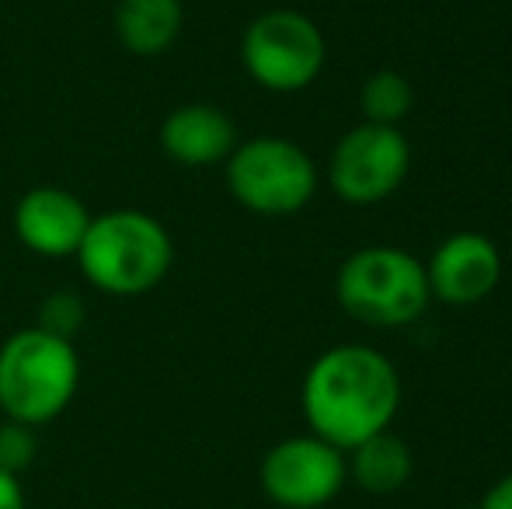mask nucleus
<instances>
[{
    "mask_svg": "<svg viewBox=\"0 0 512 509\" xmlns=\"http://www.w3.org/2000/svg\"><path fill=\"white\" fill-rule=\"evenodd\" d=\"M481 509H512V475H506L499 485H492V489H488Z\"/></svg>",
    "mask_w": 512,
    "mask_h": 509,
    "instance_id": "a211bd4d",
    "label": "nucleus"
},
{
    "mask_svg": "<svg viewBox=\"0 0 512 509\" xmlns=\"http://www.w3.org/2000/svg\"><path fill=\"white\" fill-rule=\"evenodd\" d=\"M411 109V84L398 70H380L363 84V116L366 123L398 126Z\"/></svg>",
    "mask_w": 512,
    "mask_h": 509,
    "instance_id": "4468645a",
    "label": "nucleus"
},
{
    "mask_svg": "<svg viewBox=\"0 0 512 509\" xmlns=\"http://www.w3.org/2000/svg\"><path fill=\"white\" fill-rule=\"evenodd\" d=\"M401 401L398 370L366 346H338L317 356L304 381V415L324 443L359 447L384 433Z\"/></svg>",
    "mask_w": 512,
    "mask_h": 509,
    "instance_id": "f257e3e1",
    "label": "nucleus"
},
{
    "mask_svg": "<svg viewBox=\"0 0 512 509\" xmlns=\"http://www.w3.org/2000/svg\"><path fill=\"white\" fill-rule=\"evenodd\" d=\"M244 70L269 91H304L324 67V35L300 11H265L241 39Z\"/></svg>",
    "mask_w": 512,
    "mask_h": 509,
    "instance_id": "423d86ee",
    "label": "nucleus"
},
{
    "mask_svg": "<svg viewBox=\"0 0 512 509\" xmlns=\"http://www.w3.org/2000/svg\"><path fill=\"white\" fill-rule=\"evenodd\" d=\"M35 461V429L21 422H0V468L21 475Z\"/></svg>",
    "mask_w": 512,
    "mask_h": 509,
    "instance_id": "dca6fc26",
    "label": "nucleus"
},
{
    "mask_svg": "<svg viewBox=\"0 0 512 509\" xmlns=\"http://www.w3.org/2000/svg\"><path fill=\"white\" fill-rule=\"evenodd\" d=\"M84 279L108 297H143L157 290L175 262L168 227L143 210H112L91 217L77 248Z\"/></svg>",
    "mask_w": 512,
    "mask_h": 509,
    "instance_id": "f03ea898",
    "label": "nucleus"
},
{
    "mask_svg": "<svg viewBox=\"0 0 512 509\" xmlns=\"http://www.w3.org/2000/svg\"><path fill=\"white\" fill-rule=\"evenodd\" d=\"M81 387V356L74 339L32 325L0 346V412L21 426L60 419Z\"/></svg>",
    "mask_w": 512,
    "mask_h": 509,
    "instance_id": "7ed1b4c3",
    "label": "nucleus"
},
{
    "mask_svg": "<svg viewBox=\"0 0 512 509\" xmlns=\"http://www.w3.org/2000/svg\"><path fill=\"white\" fill-rule=\"evenodd\" d=\"M227 189L244 210L286 217L310 203L317 189L314 161L283 136H255L227 157Z\"/></svg>",
    "mask_w": 512,
    "mask_h": 509,
    "instance_id": "39448f33",
    "label": "nucleus"
},
{
    "mask_svg": "<svg viewBox=\"0 0 512 509\" xmlns=\"http://www.w3.org/2000/svg\"><path fill=\"white\" fill-rule=\"evenodd\" d=\"M429 297L425 265L401 248H363L338 272V304L366 325H408L425 311Z\"/></svg>",
    "mask_w": 512,
    "mask_h": 509,
    "instance_id": "20e7f679",
    "label": "nucleus"
},
{
    "mask_svg": "<svg viewBox=\"0 0 512 509\" xmlns=\"http://www.w3.org/2000/svg\"><path fill=\"white\" fill-rule=\"evenodd\" d=\"M84 325V304L74 293H53V297L42 304L39 314V328L60 335V339H74Z\"/></svg>",
    "mask_w": 512,
    "mask_h": 509,
    "instance_id": "2eb2a0df",
    "label": "nucleus"
},
{
    "mask_svg": "<svg viewBox=\"0 0 512 509\" xmlns=\"http://www.w3.org/2000/svg\"><path fill=\"white\" fill-rule=\"evenodd\" d=\"M352 475L370 492H398L411 478V454L408 443L394 433H377L352 447Z\"/></svg>",
    "mask_w": 512,
    "mask_h": 509,
    "instance_id": "ddd939ff",
    "label": "nucleus"
},
{
    "mask_svg": "<svg viewBox=\"0 0 512 509\" xmlns=\"http://www.w3.org/2000/svg\"><path fill=\"white\" fill-rule=\"evenodd\" d=\"M345 482V457L321 436H293L265 454L262 489L283 509H317L338 496Z\"/></svg>",
    "mask_w": 512,
    "mask_h": 509,
    "instance_id": "6e6552de",
    "label": "nucleus"
},
{
    "mask_svg": "<svg viewBox=\"0 0 512 509\" xmlns=\"http://www.w3.org/2000/svg\"><path fill=\"white\" fill-rule=\"evenodd\" d=\"M185 25L182 0H119L115 35L133 56H161Z\"/></svg>",
    "mask_w": 512,
    "mask_h": 509,
    "instance_id": "f8f14e48",
    "label": "nucleus"
},
{
    "mask_svg": "<svg viewBox=\"0 0 512 509\" xmlns=\"http://www.w3.org/2000/svg\"><path fill=\"white\" fill-rule=\"evenodd\" d=\"M502 276L499 248L485 234H453L436 248L432 262L425 265L429 293L446 304H478L495 290Z\"/></svg>",
    "mask_w": 512,
    "mask_h": 509,
    "instance_id": "9d476101",
    "label": "nucleus"
},
{
    "mask_svg": "<svg viewBox=\"0 0 512 509\" xmlns=\"http://www.w3.org/2000/svg\"><path fill=\"white\" fill-rule=\"evenodd\" d=\"M237 147V126L216 105L192 102L168 112L161 123V150L185 168L227 161Z\"/></svg>",
    "mask_w": 512,
    "mask_h": 509,
    "instance_id": "9b49d317",
    "label": "nucleus"
},
{
    "mask_svg": "<svg viewBox=\"0 0 512 509\" xmlns=\"http://www.w3.org/2000/svg\"><path fill=\"white\" fill-rule=\"evenodd\" d=\"M91 213L74 192L39 185L28 189L14 206V234L28 252L42 258H70L77 255L84 234H88Z\"/></svg>",
    "mask_w": 512,
    "mask_h": 509,
    "instance_id": "1a4fd4ad",
    "label": "nucleus"
},
{
    "mask_svg": "<svg viewBox=\"0 0 512 509\" xmlns=\"http://www.w3.org/2000/svg\"><path fill=\"white\" fill-rule=\"evenodd\" d=\"M0 509H28L21 478L11 475V471H4V468H0Z\"/></svg>",
    "mask_w": 512,
    "mask_h": 509,
    "instance_id": "f3484780",
    "label": "nucleus"
},
{
    "mask_svg": "<svg viewBox=\"0 0 512 509\" xmlns=\"http://www.w3.org/2000/svg\"><path fill=\"white\" fill-rule=\"evenodd\" d=\"M408 175V140L398 126L363 123L338 140L331 154V189L345 203L370 206L387 199Z\"/></svg>",
    "mask_w": 512,
    "mask_h": 509,
    "instance_id": "0eeeda50",
    "label": "nucleus"
}]
</instances>
